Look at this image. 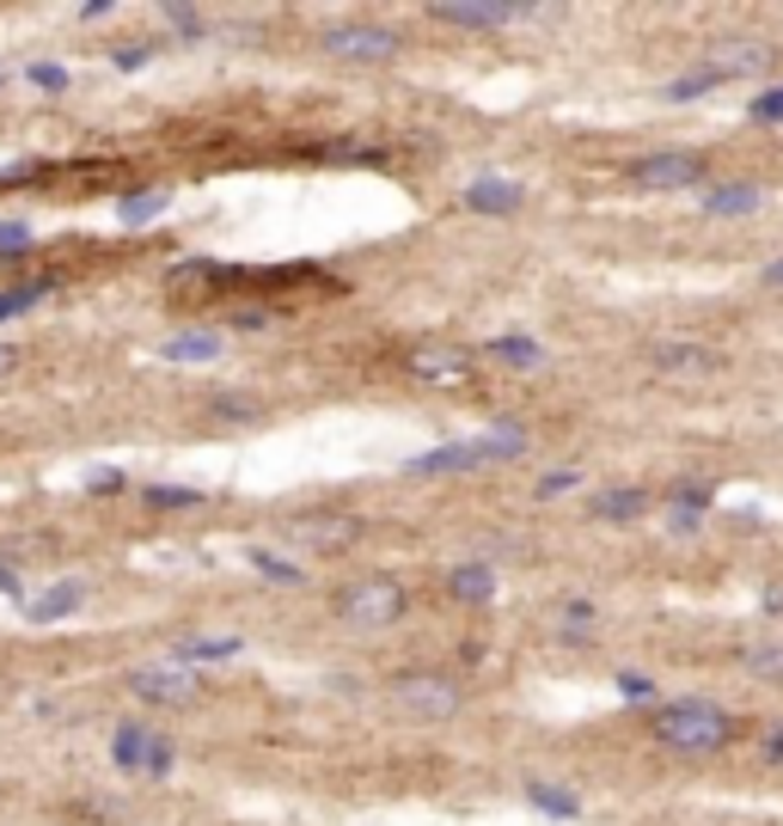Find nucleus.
<instances>
[{
  "instance_id": "79ce46f5",
  "label": "nucleus",
  "mask_w": 783,
  "mask_h": 826,
  "mask_svg": "<svg viewBox=\"0 0 783 826\" xmlns=\"http://www.w3.org/2000/svg\"><path fill=\"white\" fill-rule=\"evenodd\" d=\"M233 325H239V331H264V325H270V313H257V306H239V319H233Z\"/></svg>"
},
{
  "instance_id": "a211bd4d",
  "label": "nucleus",
  "mask_w": 783,
  "mask_h": 826,
  "mask_svg": "<svg viewBox=\"0 0 783 826\" xmlns=\"http://www.w3.org/2000/svg\"><path fill=\"white\" fill-rule=\"evenodd\" d=\"M227 349L221 343V331H178V337L159 343V361H171V368H190V361H214Z\"/></svg>"
},
{
  "instance_id": "39448f33",
  "label": "nucleus",
  "mask_w": 783,
  "mask_h": 826,
  "mask_svg": "<svg viewBox=\"0 0 783 826\" xmlns=\"http://www.w3.org/2000/svg\"><path fill=\"white\" fill-rule=\"evenodd\" d=\"M392 704L416 723H447V716L466 711V685L454 673H399L392 680Z\"/></svg>"
},
{
  "instance_id": "a18cd8bd",
  "label": "nucleus",
  "mask_w": 783,
  "mask_h": 826,
  "mask_svg": "<svg viewBox=\"0 0 783 826\" xmlns=\"http://www.w3.org/2000/svg\"><path fill=\"white\" fill-rule=\"evenodd\" d=\"M0 86H7V74H0Z\"/></svg>"
},
{
  "instance_id": "6e6552de",
  "label": "nucleus",
  "mask_w": 783,
  "mask_h": 826,
  "mask_svg": "<svg viewBox=\"0 0 783 826\" xmlns=\"http://www.w3.org/2000/svg\"><path fill=\"white\" fill-rule=\"evenodd\" d=\"M128 692L159 704V711H184V704L202 699V680L190 668H142V673H128Z\"/></svg>"
},
{
  "instance_id": "ea45409f",
  "label": "nucleus",
  "mask_w": 783,
  "mask_h": 826,
  "mask_svg": "<svg viewBox=\"0 0 783 826\" xmlns=\"http://www.w3.org/2000/svg\"><path fill=\"white\" fill-rule=\"evenodd\" d=\"M759 754H765V766H783V723H771V728H765Z\"/></svg>"
},
{
  "instance_id": "b1692460",
  "label": "nucleus",
  "mask_w": 783,
  "mask_h": 826,
  "mask_svg": "<svg viewBox=\"0 0 783 826\" xmlns=\"http://www.w3.org/2000/svg\"><path fill=\"white\" fill-rule=\"evenodd\" d=\"M142 502H147V509L178 514V509H202L209 490H202V484H142Z\"/></svg>"
},
{
  "instance_id": "e433bc0d",
  "label": "nucleus",
  "mask_w": 783,
  "mask_h": 826,
  "mask_svg": "<svg viewBox=\"0 0 783 826\" xmlns=\"http://www.w3.org/2000/svg\"><path fill=\"white\" fill-rule=\"evenodd\" d=\"M31 86H43V92H68V68L61 62H31Z\"/></svg>"
},
{
  "instance_id": "393cba45",
  "label": "nucleus",
  "mask_w": 783,
  "mask_h": 826,
  "mask_svg": "<svg viewBox=\"0 0 783 826\" xmlns=\"http://www.w3.org/2000/svg\"><path fill=\"white\" fill-rule=\"evenodd\" d=\"M661 502H668V509L711 514V509H716V484H711V478H680V484H668V490H661Z\"/></svg>"
},
{
  "instance_id": "2eb2a0df",
  "label": "nucleus",
  "mask_w": 783,
  "mask_h": 826,
  "mask_svg": "<svg viewBox=\"0 0 783 826\" xmlns=\"http://www.w3.org/2000/svg\"><path fill=\"white\" fill-rule=\"evenodd\" d=\"M649 509H656V496H649V490H637V484L594 490V496H588V514H594V521H613V527H625V521H642Z\"/></svg>"
},
{
  "instance_id": "4c0bfd02",
  "label": "nucleus",
  "mask_w": 783,
  "mask_h": 826,
  "mask_svg": "<svg viewBox=\"0 0 783 826\" xmlns=\"http://www.w3.org/2000/svg\"><path fill=\"white\" fill-rule=\"evenodd\" d=\"M154 56H159V43H135V49H116L111 62H116V68H123V74H142V68H147V62H154Z\"/></svg>"
},
{
  "instance_id": "37998d69",
  "label": "nucleus",
  "mask_w": 783,
  "mask_h": 826,
  "mask_svg": "<svg viewBox=\"0 0 783 826\" xmlns=\"http://www.w3.org/2000/svg\"><path fill=\"white\" fill-rule=\"evenodd\" d=\"M759 288H778V294H783V257H778V264H765V270H759Z\"/></svg>"
},
{
  "instance_id": "bb28decb",
  "label": "nucleus",
  "mask_w": 783,
  "mask_h": 826,
  "mask_svg": "<svg viewBox=\"0 0 783 826\" xmlns=\"http://www.w3.org/2000/svg\"><path fill=\"white\" fill-rule=\"evenodd\" d=\"M716 86H723V80H716L711 68H692V74H680V80L661 86V99H668V104H692V99H704V92H716Z\"/></svg>"
},
{
  "instance_id": "a19ab883",
  "label": "nucleus",
  "mask_w": 783,
  "mask_h": 826,
  "mask_svg": "<svg viewBox=\"0 0 783 826\" xmlns=\"http://www.w3.org/2000/svg\"><path fill=\"white\" fill-rule=\"evenodd\" d=\"M0 594H7V600H19V606H25V582H19V576H13V563H0Z\"/></svg>"
},
{
  "instance_id": "4be33fe9",
  "label": "nucleus",
  "mask_w": 783,
  "mask_h": 826,
  "mask_svg": "<svg viewBox=\"0 0 783 826\" xmlns=\"http://www.w3.org/2000/svg\"><path fill=\"white\" fill-rule=\"evenodd\" d=\"M496 361H508V368H539L545 361V343L539 337H527V331H502V337H490L484 343Z\"/></svg>"
},
{
  "instance_id": "58836bf2",
  "label": "nucleus",
  "mask_w": 783,
  "mask_h": 826,
  "mask_svg": "<svg viewBox=\"0 0 783 826\" xmlns=\"http://www.w3.org/2000/svg\"><path fill=\"white\" fill-rule=\"evenodd\" d=\"M86 490H92V496H123V490H128V478H123V471H111V466H104V471H92V478H86Z\"/></svg>"
},
{
  "instance_id": "cd10ccee",
  "label": "nucleus",
  "mask_w": 783,
  "mask_h": 826,
  "mask_svg": "<svg viewBox=\"0 0 783 826\" xmlns=\"http://www.w3.org/2000/svg\"><path fill=\"white\" fill-rule=\"evenodd\" d=\"M245 563H251L257 576H270L276 588H300V582H306V576H300V563H288V557H276V551H251Z\"/></svg>"
},
{
  "instance_id": "1a4fd4ad",
  "label": "nucleus",
  "mask_w": 783,
  "mask_h": 826,
  "mask_svg": "<svg viewBox=\"0 0 783 826\" xmlns=\"http://www.w3.org/2000/svg\"><path fill=\"white\" fill-rule=\"evenodd\" d=\"M318 43H325L331 56L368 62V68H380V62L399 56V31H385V25H337V31H325Z\"/></svg>"
},
{
  "instance_id": "0eeeda50",
  "label": "nucleus",
  "mask_w": 783,
  "mask_h": 826,
  "mask_svg": "<svg viewBox=\"0 0 783 826\" xmlns=\"http://www.w3.org/2000/svg\"><path fill=\"white\" fill-rule=\"evenodd\" d=\"M704 68H711L716 80H765V74L778 68V49L759 37H716L711 49H704Z\"/></svg>"
},
{
  "instance_id": "7ed1b4c3",
  "label": "nucleus",
  "mask_w": 783,
  "mask_h": 826,
  "mask_svg": "<svg viewBox=\"0 0 783 826\" xmlns=\"http://www.w3.org/2000/svg\"><path fill=\"white\" fill-rule=\"evenodd\" d=\"M111 766L128 771V778H147V784H166L171 771H178V747H171L166 728L128 716V723H116V735H111Z\"/></svg>"
},
{
  "instance_id": "412c9836",
  "label": "nucleus",
  "mask_w": 783,
  "mask_h": 826,
  "mask_svg": "<svg viewBox=\"0 0 783 826\" xmlns=\"http://www.w3.org/2000/svg\"><path fill=\"white\" fill-rule=\"evenodd\" d=\"M245 649L239 630H227V637H184L178 643V661H190V668H209V661H233Z\"/></svg>"
},
{
  "instance_id": "c756f323",
  "label": "nucleus",
  "mask_w": 783,
  "mask_h": 826,
  "mask_svg": "<svg viewBox=\"0 0 783 826\" xmlns=\"http://www.w3.org/2000/svg\"><path fill=\"white\" fill-rule=\"evenodd\" d=\"M209 416H221V423H257L264 411H257L251 399H239V392H214V399H209Z\"/></svg>"
},
{
  "instance_id": "c9c22d12",
  "label": "nucleus",
  "mask_w": 783,
  "mask_h": 826,
  "mask_svg": "<svg viewBox=\"0 0 783 826\" xmlns=\"http://www.w3.org/2000/svg\"><path fill=\"white\" fill-rule=\"evenodd\" d=\"M704 521H711V514H692V509H668V514H661V527H668L673 539H698Z\"/></svg>"
},
{
  "instance_id": "423d86ee",
  "label": "nucleus",
  "mask_w": 783,
  "mask_h": 826,
  "mask_svg": "<svg viewBox=\"0 0 783 826\" xmlns=\"http://www.w3.org/2000/svg\"><path fill=\"white\" fill-rule=\"evenodd\" d=\"M428 19L435 25H459V31H502V25H533L545 13L539 7H508V0H435Z\"/></svg>"
},
{
  "instance_id": "ddd939ff",
  "label": "nucleus",
  "mask_w": 783,
  "mask_h": 826,
  "mask_svg": "<svg viewBox=\"0 0 783 826\" xmlns=\"http://www.w3.org/2000/svg\"><path fill=\"white\" fill-rule=\"evenodd\" d=\"M698 209L711 214V221H741V214H759V209H765V185H753V178L711 185V190H698Z\"/></svg>"
},
{
  "instance_id": "6ab92c4d",
  "label": "nucleus",
  "mask_w": 783,
  "mask_h": 826,
  "mask_svg": "<svg viewBox=\"0 0 783 826\" xmlns=\"http://www.w3.org/2000/svg\"><path fill=\"white\" fill-rule=\"evenodd\" d=\"M527 802L539 814H551V821H582V796L563 784H551V778H527Z\"/></svg>"
},
{
  "instance_id": "f8f14e48",
  "label": "nucleus",
  "mask_w": 783,
  "mask_h": 826,
  "mask_svg": "<svg viewBox=\"0 0 783 826\" xmlns=\"http://www.w3.org/2000/svg\"><path fill=\"white\" fill-rule=\"evenodd\" d=\"M92 600V588L80 582V576H68V582H56V588H43V594H25V606L19 613L31 618V625H61V618H74Z\"/></svg>"
},
{
  "instance_id": "a878e982",
  "label": "nucleus",
  "mask_w": 783,
  "mask_h": 826,
  "mask_svg": "<svg viewBox=\"0 0 783 826\" xmlns=\"http://www.w3.org/2000/svg\"><path fill=\"white\" fill-rule=\"evenodd\" d=\"M166 209H171V190H147V197L116 202V221H123V227H147V221H159Z\"/></svg>"
},
{
  "instance_id": "473e14b6",
  "label": "nucleus",
  "mask_w": 783,
  "mask_h": 826,
  "mask_svg": "<svg viewBox=\"0 0 783 826\" xmlns=\"http://www.w3.org/2000/svg\"><path fill=\"white\" fill-rule=\"evenodd\" d=\"M37 252V239H31L25 221H0V257H31Z\"/></svg>"
},
{
  "instance_id": "4468645a",
  "label": "nucleus",
  "mask_w": 783,
  "mask_h": 826,
  "mask_svg": "<svg viewBox=\"0 0 783 826\" xmlns=\"http://www.w3.org/2000/svg\"><path fill=\"white\" fill-rule=\"evenodd\" d=\"M459 202L471 214H521L527 209V185H514V178H471L459 190Z\"/></svg>"
},
{
  "instance_id": "f704fd0d",
  "label": "nucleus",
  "mask_w": 783,
  "mask_h": 826,
  "mask_svg": "<svg viewBox=\"0 0 783 826\" xmlns=\"http://www.w3.org/2000/svg\"><path fill=\"white\" fill-rule=\"evenodd\" d=\"M747 116H753V123H783V80H778V86H765V92H753Z\"/></svg>"
},
{
  "instance_id": "2f4dec72",
  "label": "nucleus",
  "mask_w": 783,
  "mask_h": 826,
  "mask_svg": "<svg viewBox=\"0 0 783 826\" xmlns=\"http://www.w3.org/2000/svg\"><path fill=\"white\" fill-rule=\"evenodd\" d=\"M618 699H630V704H656V699H661V685L649 680V673L625 668V673H618Z\"/></svg>"
},
{
  "instance_id": "c03bdc74",
  "label": "nucleus",
  "mask_w": 783,
  "mask_h": 826,
  "mask_svg": "<svg viewBox=\"0 0 783 826\" xmlns=\"http://www.w3.org/2000/svg\"><path fill=\"white\" fill-rule=\"evenodd\" d=\"M13 361H19V349L13 343H0V373H13Z\"/></svg>"
},
{
  "instance_id": "f257e3e1",
  "label": "nucleus",
  "mask_w": 783,
  "mask_h": 826,
  "mask_svg": "<svg viewBox=\"0 0 783 826\" xmlns=\"http://www.w3.org/2000/svg\"><path fill=\"white\" fill-rule=\"evenodd\" d=\"M649 735L661 747H673V754H723L735 741V716L711 699H673V704H656Z\"/></svg>"
},
{
  "instance_id": "9d476101",
  "label": "nucleus",
  "mask_w": 783,
  "mask_h": 826,
  "mask_svg": "<svg viewBox=\"0 0 783 826\" xmlns=\"http://www.w3.org/2000/svg\"><path fill=\"white\" fill-rule=\"evenodd\" d=\"M637 190H698L704 185V159L698 154H642L630 166Z\"/></svg>"
},
{
  "instance_id": "20e7f679",
  "label": "nucleus",
  "mask_w": 783,
  "mask_h": 826,
  "mask_svg": "<svg viewBox=\"0 0 783 826\" xmlns=\"http://www.w3.org/2000/svg\"><path fill=\"white\" fill-rule=\"evenodd\" d=\"M404 606H411V594H404V582H392V576H361V582H349L337 594V618L349 630H385L399 625Z\"/></svg>"
},
{
  "instance_id": "9b49d317",
  "label": "nucleus",
  "mask_w": 783,
  "mask_h": 826,
  "mask_svg": "<svg viewBox=\"0 0 783 826\" xmlns=\"http://www.w3.org/2000/svg\"><path fill=\"white\" fill-rule=\"evenodd\" d=\"M404 368H411V380L441 386V380H466L471 356L459 349V343H416L411 356H404Z\"/></svg>"
},
{
  "instance_id": "5701e85b",
  "label": "nucleus",
  "mask_w": 783,
  "mask_h": 826,
  "mask_svg": "<svg viewBox=\"0 0 783 826\" xmlns=\"http://www.w3.org/2000/svg\"><path fill=\"white\" fill-rule=\"evenodd\" d=\"M49 276H37V282H19V288H0V325L7 319H25V313H37L43 300H49Z\"/></svg>"
},
{
  "instance_id": "aec40b11",
  "label": "nucleus",
  "mask_w": 783,
  "mask_h": 826,
  "mask_svg": "<svg viewBox=\"0 0 783 826\" xmlns=\"http://www.w3.org/2000/svg\"><path fill=\"white\" fill-rule=\"evenodd\" d=\"M594 625H600V606L594 600H563V606H557V643H575V649H582V643H594Z\"/></svg>"
},
{
  "instance_id": "7c9ffc66",
  "label": "nucleus",
  "mask_w": 783,
  "mask_h": 826,
  "mask_svg": "<svg viewBox=\"0 0 783 826\" xmlns=\"http://www.w3.org/2000/svg\"><path fill=\"white\" fill-rule=\"evenodd\" d=\"M747 673L783 685V643H759V649H747Z\"/></svg>"
},
{
  "instance_id": "f03ea898",
  "label": "nucleus",
  "mask_w": 783,
  "mask_h": 826,
  "mask_svg": "<svg viewBox=\"0 0 783 826\" xmlns=\"http://www.w3.org/2000/svg\"><path fill=\"white\" fill-rule=\"evenodd\" d=\"M527 447L533 442L521 423H496V428H484V435H471V442H441V447H428V454H416L411 478H454V471L502 466V459H521Z\"/></svg>"
},
{
  "instance_id": "dca6fc26",
  "label": "nucleus",
  "mask_w": 783,
  "mask_h": 826,
  "mask_svg": "<svg viewBox=\"0 0 783 826\" xmlns=\"http://www.w3.org/2000/svg\"><path fill=\"white\" fill-rule=\"evenodd\" d=\"M649 361H656L661 373H711V368H723L716 349H704V343H680V337H661L656 349H649Z\"/></svg>"
},
{
  "instance_id": "f3484780",
  "label": "nucleus",
  "mask_w": 783,
  "mask_h": 826,
  "mask_svg": "<svg viewBox=\"0 0 783 826\" xmlns=\"http://www.w3.org/2000/svg\"><path fill=\"white\" fill-rule=\"evenodd\" d=\"M441 588L459 606H490V600H496V570H490V563H459V570H447Z\"/></svg>"
},
{
  "instance_id": "c85d7f7f",
  "label": "nucleus",
  "mask_w": 783,
  "mask_h": 826,
  "mask_svg": "<svg viewBox=\"0 0 783 826\" xmlns=\"http://www.w3.org/2000/svg\"><path fill=\"white\" fill-rule=\"evenodd\" d=\"M159 19H166L171 37H184V43H202V37H209V19H202L197 7H166Z\"/></svg>"
},
{
  "instance_id": "72a5a7b5",
  "label": "nucleus",
  "mask_w": 783,
  "mask_h": 826,
  "mask_svg": "<svg viewBox=\"0 0 783 826\" xmlns=\"http://www.w3.org/2000/svg\"><path fill=\"white\" fill-rule=\"evenodd\" d=\"M575 484H582V471H570V466H563V471H545L539 484H533V496H539V502H557V496H570Z\"/></svg>"
}]
</instances>
